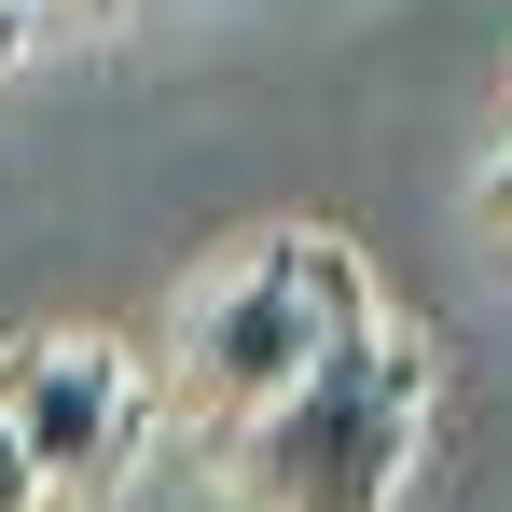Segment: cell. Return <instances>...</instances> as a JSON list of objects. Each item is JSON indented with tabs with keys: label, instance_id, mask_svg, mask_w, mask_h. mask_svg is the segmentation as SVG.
Masks as SVG:
<instances>
[{
	"label": "cell",
	"instance_id": "1",
	"mask_svg": "<svg viewBox=\"0 0 512 512\" xmlns=\"http://www.w3.org/2000/svg\"><path fill=\"white\" fill-rule=\"evenodd\" d=\"M416 443H429V346L388 333V319H360L263 416L222 429V471H236L250 512H402Z\"/></svg>",
	"mask_w": 512,
	"mask_h": 512
},
{
	"label": "cell",
	"instance_id": "2",
	"mask_svg": "<svg viewBox=\"0 0 512 512\" xmlns=\"http://www.w3.org/2000/svg\"><path fill=\"white\" fill-rule=\"evenodd\" d=\"M374 319V277H360V250H333V236H263L222 291H194V319H180V416L194 429H236L263 416L305 360L333 333H360Z\"/></svg>",
	"mask_w": 512,
	"mask_h": 512
},
{
	"label": "cell",
	"instance_id": "3",
	"mask_svg": "<svg viewBox=\"0 0 512 512\" xmlns=\"http://www.w3.org/2000/svg\"><path fill=\"white\" fill-rule=\"evenodd\" d=\"M0 429L28 443V471L56 499H97L125 457H139V360L125 346H84V333H42L0 360Z\"/></svg>",
	"mask_w": 512,
	"mask_h": 512
},
{
	"label": "cell",
	"instance_id": "4",
	"mask_svg": "<svg viewBox=\"0 0 512 512\" xmlns=\"http://www.w3.org/2000/svg\"><path fill=\"white\" fill-rule=\"evenodd\" d=\"M0 512H56V485L28 471V443H14V429H0Z\"/></svg>",
	"mask_w": 512,
	"mask_h": 512
},
{
	"label": "cell",
	"instance_id": "5",
	"mask_svg": "<svg viewBox=\"0 0 512 512\" xmlns=\"http://www.w3.org/2000/svg\"><path fill=\"white\" fill-rule=\"evenodd\" d=\"M14 56H28V0H0V70H14Z\"/></svg>",
	"mask_w": 512,
	"mask_h": 512
},
{
	"label": "cell",
	"instance_id": "6",
	"mask_svg": "<svg viewBox=\"0 0 512 512\" xmlns=\"http://www.w3.org/2000/svg\"><path fill=\"white\" fill-rule=\"evenodd\" d=\"M485 208H499V222H512V153H499V167H485Z\"/></svg>",
	"mask_w": 512,
	"mask_h": 512
}]
</instances>
